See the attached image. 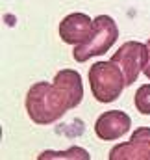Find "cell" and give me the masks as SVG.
Wrapping results in <instances>:
<instances>
[{"instance_id":"6da1fadb","label":"cell","mask_w":150,"mask_h":160,"mask_svg":"<svg viewBox=\"0 0 150 160\" xmlns=\"http://www.w3.org/2000/svg\"><path fill=\"white\" fill-rule=\"evenodd\" d=\"M83 101L82 77L74 69H61L54 82H35L26 93V112L35 125H52Z\"/></svg>"},{"instance_id":"7a4b0ae2","label":"cell","mask_w":150,"mask_h":160,"mask_svg":"<svg viewBox=\"0 0 150 160\" xmlns=\"http://www.w3.org/2000/svg\"><path fill=\"white\" fill-rule=\"evenodd\" d=\"M117 39H119L117 22L110 15H98L93 21V28H91L87 39L80 45H74L73 58L78 63H85L87 60H91L95 56L106 54L115 45Z\"/></svg>"},{"instance_id":"3957f363","label":"cell","mask_w":150,"mask_h":160,"mask_svg":"<svg viewBox=\"0 0 150 160\" xmlns=\"http://www.w3.org/2000/svg\"><path fill=\"white\" fill-rule=\"evenodd\" d=\"M89 86H91L93 97L98 102L108 104V102H115L122 95L126 82L120 67L110 60V62H96L95 65H91Z\"/></svg>"},{"instance_id":"277c9868","label":"cell","mask_w":150,"mask_h":160,"mask_svg":"<svg viewBox=\"0 0 150 160\" xmlns=\"http://www.w3.org/2000/svg\"><path fill=\"white\" fill-rule=\"evenodd\" d=\"M111 62H115L120 67L126 88H128L137 80L139 73L148 63V45L139 43V41H126L111 56Z\"/></svg>"},{"instance_id":"5b68a950","label":"cell","mask_w":150,"mask_h":160,"mask_svg":"<svg viewBox=\"0 0 150 160\" xmlns=\"http://www.w3.org/2000/svg\"><path fill=\"white\" fill-rule=\"evenodd\" d=\"M110 160H150V127H139L130 142L115 145L110 155Z\"/></svg>"},{"instance_id":"8992f818","label":"cell","mask_w":150,"mask_h":160,"mask_svg":"<svg viewBox=\"0 0 150 160\" xmlns=\"http://www.w3.org/2000/svg\"><path fill=\"white\" fill-rule=\"evenodd\" d=\"M132 127V119L126 112L122 110H110L98 116V119L95 121V134L104 140V142H111L122 138Z\"/></svg>"},{"instance_id":"52a82bcc","label":"cell","mask_w":150,"mask_h":160,"mask_svg":"<svg viewBox=\"0 0 150 160\" xmlns=\"http://www.w3.org/2000/svg\"><path fill=\"white\" fill-rule=\"evenodd\" d=\"M93 28V19L85 13H71L59 22V38L67 45H80L87 39Z\"/></svg>"},{"instance_id":"ba28073f","label":"cell","mask_w":150,"mask_h":160,"mask_svg":"<svg viewBox=\"0 0 150 160\" xmlns=\"http://www.w3.org/2000/svg\"><path fill=\"white\" fill-rule=\"evenodd\" d=\"M134 104L137 108L139 114L143 116H150V84H145L141 86L135 95H134Z\"/></svg>"},{"instance_id":"9c48e42d","label":"cell","mask_w":150,"mask_h":160,"mask_svg":"<svg viewBox=\"0 0 150 160\" xmlns=\"http://www.w3.org/2000/svg\"><path fill=\"white\" fill-rule=\"evenodd\" d=\"M45 158H89V153L85 149H80V147H71L69 151H63V153H56V151H45L39 155V160Z\"/></svg>"},{"instance_id":"30bf717a","label":"cell","mask_w":150,"mask_h":160,"mask_svg":"<svg viewBox=\"0 0 150 160\" xmlns=\"http://www.w3.org/2000/svg\"><path fill=\"white\" fill-rule=\"evenodd\" d=\"M147 45H148V63H147V67L143 69V73H145V77L150 80V39L147 41Z\"/></svg>"}]
</instances>
